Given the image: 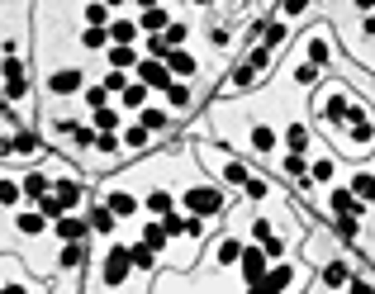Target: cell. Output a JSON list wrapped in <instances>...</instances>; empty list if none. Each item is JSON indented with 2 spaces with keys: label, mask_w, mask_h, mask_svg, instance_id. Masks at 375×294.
<instances>
[{
  "label": "cell",
  "mask_w": 375,
  "mask_h": 294,
  "mask_svg": "<svg viewBox=\"0 0 375 294\" xmlns=\"http://www.w3.org/2000/svg\"><path fill=\"white\" fill-rule=\"evenodd\" d=\"M86 261V242H62V252H57V266L62 270H77Z\"/></svg>",
  "instance_id": "obj_19"
},
{
  "label": "cell",
  "mask_w": 375,
  "mask_h": 294,
  "mask_svg": "<svg viewBox=\"0 0 375 294\" xmlns=\"http://www.w3.org/2000/svg\"><path fill=\"white\" fill-rule=\"evenodd\" d=\"M134 270H138V266H134V252H129L124 242H114V247L105 252V266H100V280H105L109 290H119V285H124V280H129Z\"/></svg>",
  "instance_id": "obj_3"
},
{
  "label": "cell",
  "mask_w": 375,
  "mask_h": 294,
  "mask_svg": "<svg viewBox=\"0 0 375 294\" xmlns=\"http://www.w3.org/2000/svg\"><path fill=\"white\" fill-rule=\"evenodd\" d=\"M86 24H100V28L114 24L109 19V0H86Z\"/></svg>",
  "instance_id": "obj_25"
},
{
  "label": "cell",
  "mask_w": 375,
  "mask_h": 294,
  "mask_svg": "<svg viewBox=\"0 0 375 294\" xmlns=\"http://www.w3.org/2000/svg\"><path fill=\"white\" fill-rule=\"evenodd\" d=\"M105 62L114 67V72H129V67H138V62H143V57L134 53V43H109V48H105Z\"/></svg>",
  "instance_id": "obj_13"
},
{
  "label": "cell",
  "mask_w": 375,
  "mask_h": 294,
  "mask_svg": "<svg viewBox=\"0 0 375 294\" xmlns=\"http://www.w3.org/2000/svg\"><path fill=\"white\" fill-rule=\"evenodd\" d=\"M152 5H161V0H138V10H152Z\"/></svg>",
  "instance_id": "obj_47"
},
{
  "label": "cell",
  "mask_w": 375,
  "mask_h": 294,
  "mask_svg": "<svg viewBox=\"0 0 375 294\" xmlns=\"http://www.w3.org/2000/svg\"><path fill=\"white\" fill-rule=\"evenodd\" d=\"M119 147H124V138H119V133H100V142H95V152H100V157H114Z\"/></svg>",
  "instance_id": "obj_40"
},
{
  "label": "cell",
  "mask_w": 375,
  "mask_h": 294,
  "mask_svg": "<svg viewBox=\"0 0 375 294\" xmlns=\"http://www.w3.org/2000/svg\"><path fill=\"white\" fill-rule=\"evenodd\" d=\"M242 247H247V242H238V238H218L214 242V261H218V266H238Z\"/></svg>",
  "instance_id": "obj_15"
},
{
  "label": "cell",
  "mask_w": 375,
  "mask_h": 294,
  "mask_svg": "<svg viewBox=\"0 0 375 294\" xmlns=\"http://www.w3.org/2000/svg\"><path fill=\"white\" fill-rule=\"evenodd\" d=\"M24 100H33V85H29V67H24V57H19V53H10V57H5V105H10V109H19Z\"/></svg>",
  "instance_id": "obj_1"
},
{
  "label": "cell",
  "mask_w": 375,
  "mask_h": 294,
  "mask_svg": "<svg viewBox=\"0 0 375 294\" xmlns=\"http://www.w3.org/2000/svg\"><path fill=\"white\" fill-rule=\"evenodd\" d=\"M0 195H5V209L15 214V209H19V199H24V176L5 171V186H0Z\"/></svg>",
  "instance_id": "obj_18"
},
{
  "label": "cell",
  "mask_w": 375,
  "mask_h": 294,
  "mask_svg": "<svg viewBox=\"0 0 375 294\" xmlns=\"http://www.w3.org/2000/svg\"><path fill=\"white\" fill-rule=\"evenodd\" d=\"M134 72H138V81H143L147 90H161V95H166V90L176 85V72H171V67H166L161 57H143Z\"/></svg>",
  "instance_id": "obj_4"
},
{
  "label": "cell",
  "mask_w": 375,
  "mask_h": 294,
  "mask_svg": "<svg viewBox=\"0 0 375 294\" xmlns=\"http://www.w3.org/2000/svg\"><path fill=\"white\" fill-rule=\"evenodd\" d=\"M351 5H356L361 15H371V10H375V0H351Z\"/></svg>",
  "instance_id": "obj_46"
},
{
  "label": "cell",
  "mask_w": 375,
  "mask_h": 294,
  "mask_svg": "<svg viewBox=\"0 0 375 294\" xmlns=\"http://www.w3.org/2000/svg\"><path fill=\"white\" fill-rule=\"evenodd\" d=\"M105 100H109L105 81H100V85H86V105H90V109H105Z\"/></svg>",
  "instance_id": "obj_38"
},
{
  "label": "cell",
  "mask_w": 375,
  "mask_h": 294,
  "mask_svg": "<svg viewBox=\"0 0 375 294\" xmlns=\"http://www.w3.org/2000/svg\"><path fill=\"white\" fill-rule=\"evenodd\" d=\"M53 195L67 204V209H77L81 199H86V186H81L77 176H57V181H53Z\"/></svg>",
  "instance_id": "obj_12"
},
{
  "label": "cell",
  "mask_w": 375,
  "mask_h": 294,
  "mask_svg": "<svg viewBox=\"0 0 375 294\" xmlns=\"http://www.w3.org/2000/svg\"><path fill=\"white\" fill-rule=\"evenodd\" d=\"M252 238H257V242H271V238H276V228H271L266 218H257V223H252Z\"/></svg>",
  "instance_id": "obj_43"
},
{
  "label": "cell",
  "mask_w": 375,
  "mask_h": 294,
  "mask_svg": "<svg viewBox=\"0 0 375 294\" xmlns=\"http://www.w3.org/2000/svg\"><path fill=\"white\" fill-rule=\"evenodd\" d=\"M238 270H242V280H247V285H257V280H262V275L271 270V252L262 247V242H247V247H242Z\"/></svg>",
  "instance_id": "obj_5"
},
{
  "label": "cell",
  "mask_w": 375,
  "mask_h": 294,
  "mask_svg": "<svg viewBox=\"0 0 375 294\" xmlns=\"http://www.w3.org/2000/svg\"><path fill=\"white\" fill-rule=\"evenodd\" d=\"M252 147H257V152H271V147H276V133H271L266 124H257V129H252Z\"/></svg>",
  "instance_id": "obj_37"
},
{
  "label": "cell",
  "mask_w": 375,
  "mask_h": 294,
  "mask_svg": "<svg viewBox=\"0 0 375 294\" xmlns=\"http://www.w3.org/2000/svg\"><path fill=\"white\" fill-rule=\"evenodd\" d=\"M186 33H190V24L171 19V24H166V43H171V48H186Z\"/></svg>",
  "instance_id": "obj_39"
},
{
  "label": "cell",
  "mask_w": 375,
  "mask_h": 294,
  "mask_svg": "<svg viewBox=\"0 0 375 294\" xmlns=\"http://www.w3.org/2000/svg\"><path fill=\"white\" fill-rule=\"evenodd\" d=\"M129 252H134V266H138V270H152V266H157V252H152L147 242H134Z\"/></svg>",
  "instance_id": "obj_33"
},
{
  "label": "cell",
  "mask_w": 375,
  "mask_h": 294,
  "mask_svg": "<svg viewBox=\"0 0 375 294\" xmlns=\"http://www.w3.org/2000/svg\"><path fill=\"white\" fill-rule=\"evenodd\" d=\"M328 214L366 218V199H356V190H328Z\"/></svg>",
  "instance_id": "obj_7"
},
{
  "label": "cell",
  "mask_w": 375,
  "mask_h": 294,
  "mask_svg": "<svg viewBox=\"0 0 375 294\" xmlns=\"http://www.w3.org/2000/svg\"><path fill=\"white\" fill-rule=\"evenodd\" d=\"M166 67H171V72H176L181 81H190L195 72H200V62H195V57H190L186 48H171V53H166Z\"/></svg>",
  "instance_id": "obj_16"
},
{
  "label": "cell",
  "mask_w": 375,
  "mask_h": 294,
  "mask_svg": "<svg viewBox=\"0 0 375 294\" xmlns=\"http://www.w3.org/2000/svg\"><path fill=\"white\" fill-rule=\"evenodd\" d=\"M53 195V176L48 171H24V199L29 204H38V199H48Z\"/></svg>",
  "instance_id": "obj_10"
},
{
  "label": "cell",
  "mask_w": 375,
  "mask_h": 294,
  "mask_svg": "<svg viewBox=\"0 0 375 294\" xmlns=\"http://www.w3.org/2000/svg\"><path fill=\"white\" fill-rule=\"evenodd\" d=\"M195 5H214V0H195Z\"/></svg>",
  "instance_id": "obj_48"
},
{
  "label": "cell",
  "mask_w": 375,
  "mask_h": 294,
  "mask_svg": "<svg viewBox=\"0 0 375 294\" xmlns=\"http://www.w3.org/2000/svg\"><path fill=\"white\" fill-rule=\"evenodd\" d=\"M314 186H333V157L314 161Z\"/></svg>",
  "instance_id": "obj_41"
},
{
  "label": "cell",
  "mask_w": 375,
  "mask_h": 294,
  "mask_svg": "<svg viewBox=\"0 0 375 294\" xmlns=\"http://www.w3.org/2000/svg\"><path fill=\"white\" fill-rule=\"evenodd\" d=\"M262 76V72H257V67H252V62H247V57H242V67L238 72H233V90H247V85H252V81Z\"/></svg>",
  "instance_id": "obj_36"
},
{
  "label": "cell",
  "mask_w": 375,
  "mask_h": 294,
  "mask_svg": "<svg viewBox=\"0 0 375 294\" xmlns=\"http://www.w3.org/2000/svg\"><path fill=\"white\" fill-rule=\"evenodd\" d=\"M147 142H152V129H143V124H129V129H124V147H134V152H143Z\"/></svg>",
  "instance_id": "obj_29"
},
{
  "label": "cell",
  "mask_w": 375,
  "mask_h": 294,
  "mask_svg": "<svg viewBox=\"0 0 375 294\" xmlns=\"http://www.w3.org/2000/svg\"><path fill=\"white\" fill-rule=\"evenodd\" d=\"M90 124H95V129H100V133H114V129H119V109H90Z\"/></svg>",
  "instance_id": "obj_30"
},
{
  "label": "cell",
  "mask_w": 375,
  "mask_h": 294,
  "mask_svg": "<svg viewBox=\"0 0 375 294\" xmlns=\"http://www.w3.org/2000/svg\"><path fill=\"white\" fill-rule=\"evenodd\" d=\"M351 190H356V199L375 204V176L371 171H356V176H351Z\"/></svg>",
  "instance_id": "obj_27"
},
{
  "label": "cell",
  "mask_w": 375,
  "mask_h": 294,
  "mask_svg": "<svg viewBox=\"0 0 375 294\" xmlns=\"http://www.w3.org/2000/svg\"><path fill=\"white\" fill-rule=\"evenodd\" d=\"M138 33H143V24H134V19H114V24H109V43H138Z\"/></svg>",
  "instance_id": "obj_20"
},
{
  "label": "cell",
  "mask_w": 375,
  "mask_h": 294,
  "mask_svg": "<svg viewBox=\"0 0 375 294\" xmlns=\"http://www.w3.org/2000/svg\"><path fill=\"white\" fill-rule=\"evenodd\" d=\"M304 10H309V0H280V15H290V19L304 15Z\"/></svg>",
  "instance_id": "obj_44"
},
{
  "label": "cell",
  "mask_w": 375,
  "mask_h": 294,
  "mask_svg": "<svg viewBox=\"0 0 375 294\" xmlns=\"http://www.w3.org/2000/svg\"><path fill=\"white\" fill-rule=\"evenodd\" d=\"M53 233H57V242H86L95 228H90V218H77V214H62L53 223Z\"/></svg>",
  "instance_id": "obj_9"
},
{
  "label": "cell",
  "mask_w": 375,
  "mask_h": 294,
  "mask_svg": "<svg viewBox=\"0 0 375 294\" xmlns=\"http://www.w3.org/2000/svg\"><path fill=\"white\" fill-rule=\"evenodd\" d=\"M323 285H328V290H337V285H347L351 280V270H347V261H328V266H323V275H319Z\"/></svg>",
  "instance_id": "obj_21"
},
{
  "label": "cell",
  "mask_w": 375,
  "mask_h": 294,
  "mask_svg": "<svg viewBox=\"0 0 375 294\" xmlns=\"http://www.w3.org/2000/svg\"><path fill=\"white\" fill-rule=\"evenodd\" d=\"M81 48H90V53L109 48V28H100V24H86V33H81Z\"/></svg>",
  "instance_id": "obj_24"
},
{
  "label": "cell",
  "mask_w": 375,
  "mask_h": 294,
  "mask_svg": "<svg viewBox=\"0 0 375 294\" xmlns=\"http://www.w3.org/2000/svg\"><path fill=\"white\" fill-rule=\"evenodd\" d=\"M190 100H195V95H190L186 81H176V85L166 90V105H171V109H190Z\"/></svg>",
  "instance_id": "obj_34"
},
{
  "label": "cell",
  "mask_w": 375,
  "mask_h": 294,
  "mask_svg": "<svg viewBox=\"0 0 375 294\" xmlns=\"http://www.w3.org/2000/svg\"><path fill=\"white\" fill-rule=\"evenodd\" d=\"M138 124H143V129H152V133H161V129L171 124V114H166V109H143V114H138Z\"/></svg>",
  "instance_id": "obj_32"
},
{
  "label": "cell",
  "mask_w": 375,
  "mask_h": 294,
  "mask_svg": "<svg viewBox=\"0 0 375 294\" xmlns=\"http://www.w3.org/2000/svg\"><path fill=\"white\" fill-rule=\"evenodd\" d=\"M309 62H314V67H333V53H328V38H323V33L309 38Z\"/></svg>",
  "instance_id": "obj_28"
},
{
  "label": "cell",
  "mask_w": 375,
  "mask_h": 294,
  "mask_svg": "<svg viewBox=\"0 0 375 294\" xmlns=\"http://www.w3.org/2000/svg\"><path fill=\"white\" fill-rule=\"evenodd\" d=\"M81 67H57L53 76H48V95H57V100H67V95H77L81 90Z\"/></svg>",
  "instance_id": "obj_8"
},
{
  "label": "cell",
  "mask_w": 375,
  "mask_h": 294,
  "mask_svg": "<svg viewBox=\"0 0 375 294\" xmlns=\"http://www.w3.org/2000/svg\"><path fill=\"white\" fill-rule=\"evenodd\" d=\"M143 242H147L152 252H166V242H171V233H166V223H143Z\"/></svg>",
  "instance_id": "obj_22"
},
{
  "label": "cell",
  "mask_w": 375,
  "mask_h": 294,
  "mask_svg": "<svg viewBox=\"0 0 375 294\" xmlns=\"http://www.w3.org/2000/svg\"><path fill=\"white\" fill-rule=\"evenodd\" d=\"M285 33H290V28L280 24V19H266V33H262V43H266L271 53H276V48H280V43H285Z\"/></svg>",
  "instance_id": "obj_35"
},
{
  "label": "cell",
  "mask_w": 375,
  "mask_h": 294,
  "mask_svg": "<svg viewBox=\"0 0 375 294\" xmlns=\"http://www.w3.org/2000/svg\"><path fill=\"white\" fill-rule=\"evenodd\" d=\"M100 199H105V204H109V209H114L119 218H134V214H138V199L129 195V190H105Z\"/></svg>",
  "instance_id": "obj_14"
},
{
  "label": "cell",
  "mask_w": 375,
  "mask_h": 294,
  "mask_svg": "<svg viewBox=\"0 0 375 294\" xmlns=\"http://www.w3.org/2000/svg\"><path fill=\"white\" fill-rule=\"evenodd\" d=\"M290 285H295V266H290V261H280V266H271L257 285H247V294H285Z\"/></svg>",
  "instance_id": "obj_6"
},
{
  "label": "cell",
  "mask_w": 375,
  "mask_h": 294,
  "mask_svg": "<svg viewBox=\"0 0 375 294\" xmlns=\"http://www.w3.org/2000/svg\"><path fill=\"white\" fill-rule=\"evenodd\" d=\"M90 228H95L100 238H114V228H119V214L109 209L105 199H95V204H90Z\"/></svg>",
  "instance_id": "obj_11"
},
{
  "label": "cell",
  "mask_w": 375,
  "mask_h": 294,
  "mask_svg": "<svg viewBox=\"0 0 375 294\" xmlns=\"http://www.w3.org/2000/svg\"><path fill=\"white\" fill-rule=\"evenodd\" d=\"M119 100H124V109H147V85H143V81H134Z\"/></svg>",
  "instance_id": "obj_31"
},
{
  "label": "cell",
  "mask_w": 375,
  "mask_h": 294,
  "mask_svg": "<svg viewBox=\"0 0 375 294\" xmlns=\"http://www.w3.org/2000/svg\"><path fill=\"white\" fill-rule=\"evenodd\" d=\"M347 290H351V294H375V285H371V280H361V275H351Z\"/></svg>",
  "instance_id": "obj_45"
},
{
  "label": "cell",
  "mask_w": 375,
  "mask_h": 294,
  "mask_svg": "<svg viewBox=\"0 0 375 294\" xmlns=\"http://www.w3.org/2000/svg\"><path fill=\"white\" fill-rule=\"evenodd\" d=\"M143 33H166V24H171V10L166 5H152V10H143Z\"/></svg>",
  "instance_id": "obj_17"
},
{
  "label": "cell",
  "mask_w": 375,
  "mask_h": 294,
  "mask_svg": "<svg viewBox=\"0 0 375 294\" xmlns=\"http://www.w3.org/2000/svg\"><path fill=\"white\" fill-rule=\"evenodd\" d=\"M143 204H147V214H171V209H176V195H171V190H152Z\"/></svg>",
  "instance_id": "obj_23"
},
{
  "label": "cell",
  "mask_w": 375,
  "mask_h": 294,
  "mask_svg": "<svg viewBox=\"0 0 375 294\" xmlns=\"http://www.w3.org/2000/svg\"><path fill=\"white\" fill-rule=\"evenodd\" d=\"M309 142H314V138H309L304 124H290V129H285V147H290V152H309Z\"/></svg>",
  "instance_id": "obj_26"
},
{
  "label": "cell",
  "mask_w": 375,
  "mask_h": 294,
  "mask_svg": "<svg viewBox=\"0 0 375 294\" xmlns=\"http://www.w3.org/2000/svg\"><path fill=\"white\" fill-rule=\"evenodd\" d=\"M181 204H186V214H200V218H218L228 209V199H223L218 186H190L186 195H181Z\"/></svg>",
  "instance_id": "obj_2"
},
{
  "label": "cell",
  "mask_w": 375,
  "mask_h": 294,
  "mask_svg": "<svg viewBox=\"0 0 375 294\" xmlns=\"http://www.w3.org/2000/svg\"><path fill=\"white\" fill-rule=\"evenodd\" d=\"M242 195H247V199H266V195H271V186H266V181H262V176H252Z\"/></svg>",
  "instance_id": "obj_42"
}]
</instances>
